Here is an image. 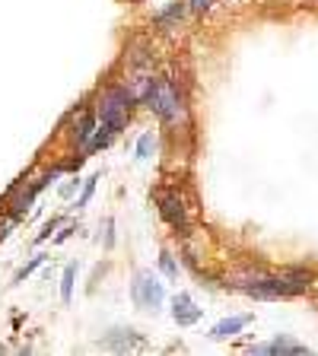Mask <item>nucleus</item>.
Instances as JSON below:
<instances>
[{
  "label": "nucleus",
  "mask_w": 318,
  "mask_h": 356,
  "mask_svg": "<svg viewBox=\"0 0 318 356\" xmlns=\"http://www.w3.org/2000/svg\"><path fill=\"white\" fill-rule=\"evenodd\" d=\"M131 296H134V305L143 312H159L166 302V286L156 280L150 270L134 277V286H131Z\"/></svg>",
  "instance_id": "f257e3e1"
},
{
  "label": "nucleus",
  "mask_w": 318,
  "mask_h": 356,
  "mask_svg": "<svg viewBox=\"0 0 318 356\" xmlns=\"http://www.w3.org/2000/svg\"><path fill=\"white\" fill-rule=\"evenodd\" d=\"M131 102H134V99H131V92H127V89H111L109 96L102 99V124L109 127L111 134L125 131Z\"/></svg>",
  "instance_id": "f03ea898"
},
{
  "label": "nucleus",
  "mask_w": 318,
  "mask_h": 356,
  "mask_svg": "<svg viewBox=\"0 0 318 356\" xmlns=\"http://www.w3.org/2000/svg\"><path fill=\"white\" fill-rule=\"evenodd\" d=\"M147 102H150V108H153V115H159L163 121H175L178 115H182V99H178L175 86H172V83H166V80L153 83Z\"/></svg>",
  "instance_id": "7ed1b4c3"
},
{
  "label": "nucleus",
  "mask_w": 318,
  "mask_h": 356,
  "mask_svg": "<svg viewBox=\"0 0 318 356\" xmlns=\"http://www.w3.org/2000/svg\"><path fill=\"white\" fill-rule=\"evenodd\" d=\"M200 315H204V309H198L188 293H178V296L172 299V318H175L178 325H194V321H200Z\"/></svg>",
  "instance_id": "20e7f679"
},
{
  "label": "nucleus",
  "mask_w": 318,
  "mask_h": 356,
  "mask_svg": "<svg viewBox=\"0 0 318 356\" xmlns=\"http://www.w3.org/2000/svg\"><path fill=\"white\" fill-rule=\"evenodd\" d=\"M159 213H163L166 222L178 226V229H185V207H182L178 194H163V197H159Z\"/></svg>",
  "instance_id": "39448f33"
},
{
  "label": "nucleus",
  "mask_w": 318,
  "mask_h": 356,
  "mask_svg": "<svg viewBox=\"0 0 318 356\" xmlns=\"http://www.w3.org/2000/svg\"><path fill=\"white\" fill-rule=\"evenodd\" d=\"M255 353H283V356H303V353H309V347H303V343H293V341H287V337H277V341H271V343H261V347H255Z\"/></svg>",
  "instance_id": "423d86ee"
},
{
  "label": "nucleus",
  "mask_w": 318,
  "mask_h": 356,
  "mask_svg": "<svg viewBox=\"0 0 318 356\" xmlns=\"http://www.w3.org/2000/svg\"><path fill=\"white\" fill-rule=\"evenodd\" d=\"M252 321V315H236V318H223L220 325H214V331H210V337L214 341H226V337H232V334H239L245 325Z\"/></svg>",
  "instance_id": "0eeeda50"
},
{
  "label": "nucleus",
  "mask_w": 318,
  "mask_h": 356,
  "mask_svg": "<svg viewBox=\"0 0 318 356\" xmlns=\"http://www.w3.org/2000/svg\"><path fill=\"white\" fill-rule=\"evenodd\" d=\"M109 343H111L115 350H131V347H141L143 341L131 331V327H127V331H111V334H109Z\"/></svg>",
  "instance_id": "6e6552de"
},
{
  "label": "nucleus",
  "mask_w": 318,
  "mask_h": 356,
  "mask_svg": "<svg viewBox=\"0 0 318 356\" xmlns=\"http://www.w3.org/2000/svg\"><path fill=\"white\" fill-rule=\"evenodd\" d=\"M93 134H96V115H83L80 124H77V131H74L77 143H80V147H86V143L93 140Z\"/></svg>",
  "instance_id": "1a4fd4ad"
},
{
  "label": "nucleus",
  "mask_w": 318,
  "mask_h": 356,
  "mask_svg": "<svg viewBox=\"0 0 318 356\" xmlns=\"http://www.w3.org/2000/svg\"><path fill=\"white\" fill-rule=\"evenodd\" d=\"M182 16H185V7H182V3H169L163 13L156 16V26H163V29H172L175 22H182Z\"/></svg>",
  "instance_id": "9d476101"
},
{
  "label": "nucleus",
  "mask_w": 318,
  "mask_h": 356,
  "mask_svg": "<svg viewBox=\"0 0 318 356\" xmlns=\"http://www.w3.org/2000/svg\"><path fill=\"white\" fill-rule=\"evenodd\" d=\"M74 280H77V267H67L64 280H61V299H64V302L74 299Z\"/></svg>",
  "instance_id": "9b49d317"
},
{
  "label": "nucleus",
  "mask_w": 318,
  "mask_h": 356,
  "mask_svg": "<svg viewBox=\"0 0 318 356\" xmlns=\"http://www.w3.org/2000/svg\"><path fill=\"white\" fill-rule=\"evenodd\" d=\"M42 264H45V254H35V258H32V261H26V264H22L19 270H16L13 283H22V280H26V277L32 274V270H35V267H42Z\"/></svg>",
  "instance_id": "f8f14e48"
},
{
  "label": "nucleus",
  "mask_w": 318,
  "mask_h": 356,
  "mask_svg": "<svg viewBox=\"0 0 318 356\" xmlns=\"http://www.w3.org/2000/svg\"><path fill=\"white\" fill-rule=\"evenodd\" d=\"M153 147H156V140H153V134H141V140H137V159H150L153 156Z\"/></svg>",
  "instance_id": "ddd939ff"
},
{
  "label": "nucleus",
  "mask_w": 318,
  "mask_h": 356,
  "mask_svg": "<svg viewBox=\"0 0 318 356\" xmlns=\"http://www.w3.org/2000/svg\"><path fill=\"white\" fill-rule=\"evenodd\" d=\"M150 89H153V80H147V76H137V83H134V89H131V99H147Z\"/></svg>",
  "instance_id": "4468645a"
},
{
  "label": "nucleus",
  "mask_w": 318,
  "mask_h": 356,
  "mask_svg": "<svg viewBox=\"0 0 318 356\" xmlns=\"http://www.w3.org/2000/svg\"><path fill=\"white\" fill-rule=\"evenodd\" d=\"M99 178H102V175L86 178V185H83V194L77 197V207H86V204H89V197H93V191H96V181H99Z\"/></svg>",
  "instance_id": "2eb2a0df"
},
{
  "label": "nucleus",
  "mask_w": 318,
  "mask_h": 356,
  "mask_svg": "<svg viewBox=\"0 0 318 356\" xmlns=\"http://www.w3.org/2000/svg\"><path fill=\"white\" fill-rule=\"evenodd\" d=\"M159 267H163V274H166V277H169V280H175V277H178V267H175V258H172V254H169V252H163V254H159Z\"/></svg>",
  "instance_id": "dca6fc26"
},
{
  "label": "nucleus",
  "mask_w": 318,
  "mask_h": 356,
  "mask_svg": "<svg viewBox=\"0 0 318 356\" xmlns=\"http://www.w3.org/2000/svg\"><path fill=\"white\" fill-rule=\"evenodd\" d=\"M54 229H58V220H51V222H45V229H42V232H38V238H35V242H45V238L51 236V232H54Z\"/></svg>",
  "instance_id": "f3484780"
},
{
  "label": "nucleus",
  "mask_w": 318,
  "mask_h": 356,
  "mask_svg": "<svg viewBox=\"0 0 318 356\" xmlns=\"http://www.w3.org/2000/svg\"><path fill=\"white\" fill-rule=\"evenodd\" d=\"M77 185H80V181H67V185H61V197H70V194L77 191Z\"/></svg>",
  "instance_id": "a211bd4d"
},
{
  "label": "nucleus",
  "mask_w": 318,
  "mask_h": 356,
  "mask_svg": "<svg viewBox=\"0 0 318 356\" xmlns=\"http://www.w3.org/2000/svg\"><path fill=\"white\" fill-rule=\"evenodd\" d=\"M188 3H191L194 10H210V3H214V0H188Z\"/></svg>",
  "instance_id": "6ab92c4d"
},
{
  "label": "nucleus",
  "mask_w": 318,
  "mask_h": 356,
  "mask_svg": "<svg viewBox=\"0 0 318 356\" xmlns=\"http://www.w3.org/2000/svg\"><path fill=\"white\" fill-rule=\"evenodd\" d=\"M70 232H77V226H67V229L58 236V242H64V238H70Z\"/></svg>",
  "instance_id": "aec40b11"
}]
</instances>
